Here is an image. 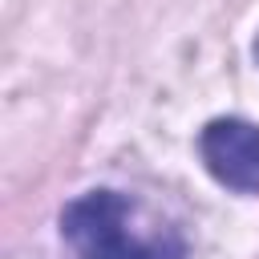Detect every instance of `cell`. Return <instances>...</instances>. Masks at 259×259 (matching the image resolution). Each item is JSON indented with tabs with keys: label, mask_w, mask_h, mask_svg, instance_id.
<instances>
[{
	"label": "cell",
	"mask_w": 259,
	"mask_h": 259,
	"mask_svg": "<svg viewBox=\"0 0 259 259\" xmlns=\"http://www.w3.org/2000/svg\"><path fill=\"white\" fill-rule=\"evenodd\" d=\"M61 235L77 259H186L174 227L146 219V210L117 190H89L61 210Z\"/></svg>",
	"instance_id": "6da1fadb"
},
{
	"label": "cell",
	"mask_w": 259,
	"mask_h": 259,
	"mask_svg": "<svg viewBox=\"0 0 259 259\" xmlns=\"http://www.w3.org/2000/svg\"><path fill=\"white\" fill-rule=\"evenodd\" d=\"M198 154L206 170L239 190V194H259V125L243 117H219L202 130Z\"/></svg>",
	"instance_id": "7a4b0ae2"
},
{
	"label": "cell",
	"mask_w": 259,
	"mask_h": 259,
	"mask_svg": "<svg viewBox=\"0 0 259 259\" xmlns=\"http://www.w3.org/2000/svg\"><path fill=\"white\" fill-rule=\"evenodd\" d=\"M255 57H259V40H255Z\"/></svg>",
	"instance_id": "3957f363"
}]
</instances>
